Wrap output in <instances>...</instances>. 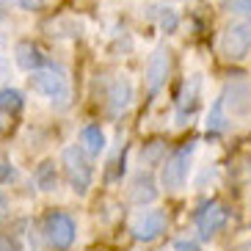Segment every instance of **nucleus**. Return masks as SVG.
I'll use <instances>...</instances> for the list:
<instances>
[{"instance_id": "nucleus-1", "label": "nucleus", "mask_w": 251, "mask_h": 251, "mask_svg": "<svg viewBox=\"0 0 251 251\" xmlns=\"http://www.w3.org/2000/svg\"><path fill=\"white\" fill-rule=\"evenodd\" d=\"M193 144H185L182 149H177L169 160L163 163L160 169V182L166 191H179L188 179V169H191V157H193Z\"/></svg>"}, {"instance_id": "nucleus-2", "label": "nucleus", "mask_w": 251, "mask_h": 251, "mask_svg": "<svg viewBox=\"0 0 251 251\" xmlns=\"http://www.w3.org/2000/svg\"><path fill=\"white\" fill-rule=\"evenodd\" d=\"M64 169H67L69 185L77 193H86L91 185V166L86 160V149L83 147H67L64 149Z\"/></svg>"}, {"instance_id": "nucleus-3", "label": "nucleus", "mask_w": 251, "mask_h": 251, "mask_svg": "<svg viewBox=\"0 0 251 251\" xmlns=\"http://www.w3.org/2000/svg\"><path fill=\"white\" fill-rule=\"evenodd\" d=\"M75 221L69 218L67 213H52L47 215V221H45V237H47V243L52 246V249H69V246L75 243Z\"/></svg>"}, {"instance_id": "nucleus-4", "label": "nucleus", "mask_w": 251, "mask_h": 251, "mask_svg": "<svg viewBox=\"0 0 251 251\" xmlns=\"http://www.w3.org/2000/svg\"><path fill=\"white\" fill-rule=\"evenodd\" d=\"M251 47V23H232L221 39V50L229 61H240Z\"/></svg>"}, {"instance_id": "nucleus-5", "label": "nucleus", "mask_w": 251, "mask_h": 251, "mask_svg": "<svg viewBox=\"0 0 251 251\" xmlns=\"http://www.w3.org/2000/svg\"><path fill=\"white\" fill-rule=\"evenodd\" d=\"M30 86L33 91L50 100H64L67 97V77L55 69H33L30 72Z\"/></svg>"}, {"instance_id": "nucleus-6", "label": "nucleus", "mask_w": 251, "mask_h": 251, "mask_svg": "<svg viewBox=\"0 0 251 251\" xmlns=\"http://www.w3.org/2000/svg\"><path fill=\"white\" fill-rule=\"evenodd\" d=\"M224 108L235 113V116H246L251 111V83L243 80V77H235V80L226 83V89L221 94Z\"/></svg>"}, {"instance_id": "nucleus-7", "label": "nucleus", "mask_w": 251, "mask_h": 251, "mask_svg": "<svg viewBox=\"0 0 251 251\" xmlns=\"http://www.w3.org/2000/svg\"><path fill=\"white\" fill-rule=\"evenodd\" d=\"M133 237L141 240V243H149V240H155L166 232V213L160 210H149V213H141L138 218L133 221Z\"/></svg>"}, {"instance_id": "nucleus-8", "label": "nucleus", "mask_w": 251, "mask_h": 251, "mask_svg": "<svg viewBox=\"0 0 251 251\" xmlns=\"http://www.w3.org/2000/svg\"><path fill=\"white\" fill-rule=\"evenodd\" d=\"M169 69H171V52L166 47H157L152 55H149V64H147V89L149 94H157L163 89V83L169 77Z\"/></svg>"}, {"instance_id": "nucleus-9", "label": "nucleus", "mask_w": 251, "mask_h": 251, "mask_svg": "<svg viewBox=\"0 0 251 251\" xmlns=\"http://www.w3.org/2000/svg\"><path fill=\"white\" fill-rule=\"evenodd\" d=\"M226 224V210H224V204H218V201H213V204H207L204 210L199 213V218H196V226H199V235L204 237V240H210V237L218 232V229Z\"/></svg>"}, {"instance_id": "nucleus-10", "label": "nucleus", "mask_w": 251, "mask_h": 251, "mask_svg": "<svg viewBox=\"0 0 251 251\" xmlns=\"http://www.w3.org/2000/svg\"><path fill=\"white\" fill-rule=\"evenodd\" d=\"M130 102H133V86H130V80H125V77L113 80L111 89H108V113L111 116H122L130 108Z\"/></svg>"}, {"instance_id": "nucleus-11", "label": "nucleus", "mask_w": 251, "mask_h": 251, "mask_svg": "<svg viewBox=\"0 0 251 251\" xmlns=\"http://www.w3.org/2000/svg\"><path fill=\"white\" fill-rule=\"evenodd\" d=\"M14 55H17V67L25 69V72H33V69L45 67V55L30 45V42H20V45L14 47Z\"/></svg>"}, {"instance_id": "nucleus-12", "label": "nucleus", "mask_w": 251, "mask_h": 251, "mask_svg": "<svg viewBox=\"0 0 251 251\" xmlns=\"http://www.w3.org/2000/svg\"><path fill=\"white\" fill-rule=\"evenodd\" d=\"M199 89H201V77L193 75L191 80L185 83V94L179 97V111H177V125H185V113L191 116V111L196 108V100H199Z\"/></svg>"}, {"instance_id": "nucleus-13", "label": "nucleus", "mask_w": 251, "mask_h": 251, "mask_svg": "<svg viewBox=\"0 0 251 251\" xmlns=\"http://www.w3.org/2000/svg\"><path fill=\"white\" fill-rule=\"evenodd\" d=\"M130 199L135 204H149V201L157 199V188H155V179L149 177V174H141L135 177V182L130 185Z\"/></svg>"}, {"instance_id": "nucleus-14", "label": "nucleus", "mask_w": 251, "mask_h": 251, "mask_svg": "<svg viewBox=\"0 0 251 251\" xmlns=\"http://www.w3.org/2000/svg\"><path fill=\"white\" fill-rule=\"evenodd\" d=\"M229 122H232V119L226 116V108H224L221 97H218V100L213 102V108H210V113H207V133H210V135L226 133V130H229Z\"/></svg>"}, {"instance_id": "nucleus-15", "label": "nucleus", "mask_w": 251, "mask_h": 251, "mask_svg": "<svg viewBox=\"0 0 251 251\" xmlns=\"http://www.w3.org/2000/svg\"><path fill=\"white\" fill-rule=\"evenodd\" d=\"M80 141H83V149H86L89 155H100V152L105 149V133L100 130V125H89V127H83Z\"/></svg>"}, {"instance_id": "nucleus-16", "label": "nucleus", "mask_w": 251, "mask_h": 251, "mask_svg": "<svg viewBox=\"0 0 251 251\" xmlns=\"http://www.w3.org/2000/svg\"><path fill=\"white\" fill-rule=\"evenodd\" d=\"M23 105H25V97H23V91H17V89H0V111L3 113H20L23 111Z\"/></svg>"}, {"instance_id": "nucleus-17", "label": "nucleus", "mask_w": 251, "mask_h": 251, "mask_svg": "<svg viewBox=\"0 0 251 251\" xmlns=\"http://www.w3.org/2000/svg\"><path fill=\"white\" fill-rule=\"evenodd\" d=\"M55 182H58V177H55V166H52V163H42L39 171H36V185L42 188V191H52Z\"/></svg>"}, {"instance_id": "nucleus-18", "label": "nucleus", "mask_w": 251, "mask_h": 251, "mask_svg": "<svg viewBox=\"0 0 251 251\" xmlns=\"http://www.w3.org/2000/svg\"><path fill=\"white\" fill-rule=\"evenodd\" d=\"M163 149H166V144H163V141H152V144L141 152V157H144V163H147V166H157V163H160V157H163Z\"/></svg>"}, {"instance_id": "nucleus-19", "label": "nucleus", "mask_w": 251, "mask_h": 251, "mask_svg": "<svg viewBox=\"0 0 251 251\" xmlns=\"http://www.w3.org/2000/svg\"><path fill=\"white\" fill-rule=\"evenodd\" d=\"M177 14H174V11H171V8H163V14H160V28L166 30V33H171V30L177 28Z\"/></svg>"}, {"instance_id": "nucleus-20", "label": "nucleus", "mask_w": 251, "mask_h": 251, "mask_svg": "<svg viewBox=\"0 0 251 251\" xmlns=\"http://www.w3.org/2000/svg\"><path fill=\"white\" fill-rule=\"evenodd\" d=\"M226 6L237 14H251V0H226Z\"/></svg>"}, {"instance_id": "nucleus-21", "label": "nucleus", "mask_w": 251, "mask_h": 251, "mask_svg": "<svg viewBox=\"0 0 251 251\" xmlns=\"http://www.w3.org/2000/svg\"><path fill=\"white\" fill-rule=\"evenodd\" d=\"M174 251H199V243H196V240H177V243H174Z\"/></svg>"}, {"instance_id": "nucleus-22", "label": "nucleus", "mask_w": 251, "mask_h": 251, "mask_svg": "<svg viewBox=\"0 0 251 251\" xmlns=\"http://www.w3.org/2000/svg\"><path fill=\"white\" fill-rule=\"evenodd\" d=\"M11 174H14V169H11V163H8L6 157L0 155V182H3V179H11Z\"/></svg>"}, {"instance_id": "nucleus-23", "label": "nucleus", "mask_w": 251, "mask_h": 251, "mask_svg": "<svg viewBox=\"0 0 251 251\" xmlns=\"http://www.w3.org/2000/svg\"><path fill=\"white\" fill-rule=\"evenodd\" d=\"M0 251H14V246H11V240H6L3 235H0Z\"/></svg>"}, {"instance_id": "nucleus-24", "label": "nucleus", "mask_w": 251, "mask_h": 251, "mask_svg": "<svg viewBox=\"0 0 251 251\" xmlns=\"http://www.w3.org/2000/svg\"><path fill=\"white\" fill-rule=\"evenodd\" d=\"M25 8H36V6H42V0H20Z\"/></svg>"}, {"instance_id": "nucleus-25", "label": "nucleus", "mask_w": 251, "mask_h": 251, "mask_svg": "<svg viewBox=\"0 0 251 251\" xmlns=\"http://www.w3.org/2000/svg\"><path fill=\"white\" fill-rule=\"evenodd\" d=\"M3 210H6V199H3V196H0V213H3Z\"/></svg>"}]
</instances>
